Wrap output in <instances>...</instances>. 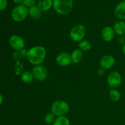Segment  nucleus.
Listing matches in <instances>:
<instances>
[{
	"instance_id": "obj_21",
	"label": "nucleus",
	"mask_w": 125,
	"mask_h": 125,
	"mask_svg": "<svg viewBox=\"0 0 125 125\" xmlns=\"http://www.w3.org/2000/svg\"><path fill=\"white\" fill-rule=\"evenodd\" d=\"M27 51H28V50H25V49H23V50H20V51H16V52H15L14 55H13V57H14L15 59L17 61V62L20 61V60L21 58H23V57H26Z\"/></svg>"
},
{
	"instance_id": "obj_13",
	"label": "nucleus",
	"mask_w": 125,
	"mask_h": 125,
	"mask_svg": "<svg viewBox=\"0 0 125 125\" xmlns=\"http://www.w3.org/2000/svg\"><path fill=\"white\" fill-rule=\"evenodd\" d=\"M113 29L115 34L118 36L125 35V22L124 21L118 20L114 23Z\"/></svg>"
},
{
	"instance_id": "obj_17",
	"label": "nucleus",
	"mask_w": 125,
	"mask_h": 125,
	"mask_svg": "<svg viewBox=\"0 0 125 125\" xmlns=\"http://www.w3.org/2000/svg\"><path fill=\"white\" fill-rule=\"evenodd\" d=\"M92 47V45L89 40H83L80 42L78 43V48L83 52H87L90 51Z\"/></svg>"
},
{
	"instance_id": "obj_22",
	"label": "nucleus",
	"mask_w": 125,
	"mask_h": 125,
	"mask_svg": "<svg viewBox=\"0 0 125 125\" xmlns=\"http://www.w3.org/2000/svg\"><path fill=\"white\" fill-rule=\"evenodd\" d=\"M56 118V117L53 114H52L51 112H49V113L46 114L45 115V117H44V121H45L46 124L52 125V123L54 122Z\"/></svg>"
},
{
	"instance_id": "obj_9",
	"label": "nucleus",
	"mask_w": 125,
	"mask_h": 125,
	"mask_svg": "<svg viewBox=\"0 0 125 125\" xmlns=\"http://www.w3.org/2000/svg\"><path fill=\"white\" fill-rule=\"evenodd\" d=\"M56 62L61 67H67L72 63L70 54L66 51L59 52L56 57Z\"/></svg>"
},
{
	"instance_id": "obj_6",
	"label": "nucleus",
	"mask_w": 125,
	"mask_h": 125,
	"mask_svg": "<svg viewBox=\"0 0 125 125\" xmlns=\"http://www.w3.org/2000/svg\"><path fill=\"white\" fill-rule=\"evenodd\" d=\"M122 82V77L120 73L117 71L110 72L107 77V83L112 89H117L120 86Z\"/></svg>"
},
{
	"instance_id": "obj_16",
	"label": "nucleus",
	"mask_w": 125,
	"mask_h": 125,
	"mask_svg": "<svg viewBox=\"0 0 125 125\" xmlns=\"http://www.w3.org/2000/svg\"><path fill=\"white\" fill-rule=\"evenodd\" d=\"M28 15L34 20L39 19L42 16V11L39 9L37 5H34L28 9Z\"/></svg>"
},
{
	"instance_id": "obj_12",
	"label": "nucleus",
	"mask_w": 125,
	"mask_h": 125,
	"mask_svg": "<svg viewBox=\"0 0 125 125\" xmlns=\"http://www.w3.org/2000/svg\"><path fill=\"white\" fill-rule=\"evenodd\" d=\"M114 15L119 20H125V0L120 2L114 9Z\"/></svg>"
},
{
	"instance_id": "obj_30",
	"label": "nucleus",
	"mask_w": 125,
	"mask_h": 125,
	"mask_svg": "<svg viewBox=\"0 0 125 125\" xmlns=\"http://www.w3.org/2000/svg\"><path fill=\"white\" fill-rule=\"evenodd\" d=\"M122 52H123V54L125 56V45H123V46H122Z\"/></svg>"
},
{
	"instance_id": "obj_8",
	"label": "nucleus",
	"mask_w": 125,
	"mask_h": 125,
	"mask_svg": "<svg viewBox=\"0 0 125 125\" xmlns=\"http://www.w3.org/2000/svg\"><path fill=\"white\" fill-rule=\"evenodd\" d=\"M9 45L16 51L23 50L25 46V41L20 35H13L9 39Z\"/></svg>"
},
{
	"instance_id": "obj_27",
	"label": "nucleus",
	"mask_w": 125,
	"mask_h": 125,
	"mask_svg": "<svg viewBox=\"0 0 125 125\" xmlns=\"http://www.w3.org/2000/svg\"><path fill=\"white\" fill-rule=\"evenodd\" d=\"M105 74V70L103 69V68H100L97 71V74L99 76H104V74Z\"/></svg>"
},
{
	"instance_id": "obj_26",
	"label": "nucleus",
	"mask_w": 125,
	"mask_h": 125,
	"mask_svg": "<svg viewBox=\"0 0 125 125\" xmlns=\"http://www.w3.org/2000/svg\"><path fill=\"white\" fill-rule=\"evenodd\" d=\"M118 43L122 46L125 45V35H122V36H119L118 39Z\"/></svg>"
},
{
	"instance_id": "obj_5",
	"label": "nucleus",
	"mask_w": 125,
	"mask_h": 125,
	"mask_svg": "<svg viewBox=\"0 0 125 125\" xmlns=\"http://www.w3.org/2000/svg\"><path fill=\"white\" fill-rule=\"evenodd\" d=\"M86 34V28L83 24H77L71 29L70 37L74 42L79 43L83 40Z\"/></svg>"
},
{
	"instance_id": "obj_25",
	"label": "nucleus",
	"mask_w": 125,
	"mask_h": 125,
	"mask_svg": "<svg viewBox=\"0 0 125 125\" xmlns=\"http://www.w3.org/2000/svg\"><path fill=\"white\" fill-rule=\"evenodd\" d=\"M7 6V0H0V10L6 9Z\"/></svg>"
},
{
	"instance_id": "obj_24",
	"label": "nucleus",
	"mask_w": 125,
	"mask_h": 125,
	"mask_svg": "<svg viewBox=\"0 0 125 125\" xmlns=\"http://www.w3.org/2000/svg\"><path fill=\"white\" fill-rule=\"evenodd\" d=\"M37 0H24L23 4L26 7H31L35 5Z\"/></svg>"
},
{
	"instance_id": "obj_11",
	"label": "nucleus",
	"mask_w": 125,
	"mask_h": 125,
	"mask_svg": "<svg viewBox=\"0 0 125 125\" xmlns=\"http://www.w3.org/2000/svg\"><path fill=\"white\" fill-rule=\"evenodd\" d=\"M101 35V38L104 41L106 42H110L114 40L115 35V33L112 27L107 26H105L102 29Z\"/></svg>"
},
{
	"instance_id": "obj_23",
	"label": "nucleus",
	"mask_w": 125,
	"mask_h": 125,
	"mask_svg": "<svg viewBox=\"0 0 125 125\" xmlns=\"http://www.w3.org/2000/svg\"><path fill=\"white\" fill-rule=\"evenodd\" d=\"M24 70V65L20 61L17 62L15 67V73L17 75H21Z\"/></svg>"
},
{
	"instance_id": "obj_19",
	"label": "nucleus",
	"mask_w": 125,
	"mask_h": 125,
	"mask_svg": "<svg viewBox=\"0 0 125 125\" xmlns=\"http://www.w3.org/2000/svg\"><path fill=\"white\" fill-rule=\"evenodd\" d=\"M34 79V78L32 72H29V71H25L21 75V79L22 82L26 83V84L31 83Z\"/></svg>"
},
{
	"instance_id": "obj_15",
	"label": "nucleus",
	"mask_w": 125,
	"mask_h": 125,
	"mask_svg": "<svg viewBox=\"0 0 125 125\" xmlns=\"http://www.w3.org/2000/svg\"><path fill=\"white\" fill-rule=\"evenodd\" d=\"M53 5V0H39L37 6L42 12H46L50 10Z\"/></svg>"
},
{
	"instance_id": "obj_20",
	"label": "nucleus",
	"mask_w": 125,
	"mask_h": 125,
	"mask_svg": "<svg viewBox=\"0 0 125 125\" xmlns=\"http://www.w3.org/2000/svg\"><path fill=\"white\" fill-rule=\"evenodd\" d=\"M52 125H70V121L66 116L56 117Z\"/></svg>"
},
{
	"instance_id": "obj_29",
	"label": "nucleus",
	"mask_w": 125,
	"mask_h": 125,
	"mask_svg": "<svg viewBox=\"0 0 125 125\" xmlns=\"http://www.w3.org/2000/svg\"><path fill=\"white\" fill-rule=\"evenodd\" d=\"M2 101H3V96H2V95L0 94V106H1V104L2 103Z\"/></svg>"
},
{
	"instance_id": "obj_28",
	"label": "nucleus",
	"mask_w": 125,
	"mask_h": 125,
	"mask_svg": "<svg viewBox=\"0 0 125 125\" xmlns=\"http://www.w3.org/2000/svg\"><path fill=\"white\" fill-rule=\"evenodd\" d=\"M23 1H24V0H13V2L18 5L22 4L23 3Z\"/></svg>"
},
{
	"instance_id": "obj_2",
	"label": "nucleus",
	"mask_w": 125,
	"mask_h": 125,
	"mask_svg": "<svg viewBox=\"0 0 125 125\" xmlns=\"http://www.w3.org/2000/svg\"><path fill=\"white\" fill-rule=\"evenodd\" d=\"M53 8L60 15H67L73 9V0H53Z\"/></svg>"
},
{
	"instance_id": "obj_4",
	"label": "nucleus",
	"mask_w": 125,
	"mask_h": 125,
	"mask_svg": "<svg viewBox=\"0 0 125 125\" xmlns=\"http://www.w3.org/2000/svg\"><path fill=\"white\" fill-rule=\"evenodd\" d=\"M28 16V8L24 5L19 4L12 9L11 17L14 21L20 23L25 20Z\"/></svg>"
},
{
	"instance_id": "obj_7",
	"label": "nucleus",
	"mask_w": 125,
	"mask_h": 125,
	"mask_svg": "<svg viewBox=\"0 0 125 125\" xmlns=\"http://www.w3.org/2000/svg\"><path fill=\"white\" fill-rule=\"evenodd\" d=\"M33 76L35 79L39 81L45 80L48 75V72L45 66L42 65L34 66L31 70Z\"/></svg>"
},
{
	"instance_id": "obj_3",
	"label": "nucleus",
	"mask_w": 125,
	"mask_h": 125,
	"mask_svg": "<svg viewBox=\"0 0 125 125\" xmlns=\"http://www.w3.org/2000/svg\"><path fill=\"white\" fill-rule=\"evenodd\" d=\"M69 111V104L63 100H56L51 105V112L56 117L66 116Z\"/></svg>"
},
{
	"instance_id": "obj_10",
	"label": "nucleus",
	"mask_w": 125,
	"mask_h": 125,
	"mask_svg": "<svg viewBox=\"0 0 125 125\" xmlns=\"http://www.w3.org/2000/svg\"><path fill=\"white\" fill-rule=\"evenodd\" d=\"M115 63V59L112 55L107 54L103 56L100 60V68L105 70H109L113 67Z\"/></svg>"
},
{
	"instance_id": "obj_1",
	"label": "nucleus",
	"mask_w": 125,
	"mask_h": 125,
	"mask_svg": "<svg viewBox=\"0 0 125 125\" xmlns=\"http://www.w3.org/2000/svg\"><path fill=\"white\" fill-rule=\"evenodd\" d=\"M46 50L44 46L38 45L29 48L27 51L26 58L32 65H42L46 57Z\"/></svg>"
},
{
	"instance_id": "obj_14",
	"label": "nucleus",
	"mask_w": 125,
	"mask_h": 125,
	"mask_svg": "<svg viewBox=\"0 0 125 125\" xmlns=\"http://www.w3.org/2000/svg\"><path fill=\"white\" fill-rule=\"evenodd\" d=\"M70 56L72 63H74V64H77L83 60V57H84V54L80 49L76 48L71 52Z\"/></svg>"
},
{
	"instance_id": "obj_18",
	"label": "nucleus",
	"mask_w": 125,
	"mask_h": 125,
	"mask_svg": "<svg viewBox=\"0 0 125 125\" xmlns=\"http://www.w3.org/2000/svg\"><path fill=\"white\" fill-rule=\"evenodd\" d=\"M110 100L113 102H118L121 98V94L117 89H112L109 93Z\"/></svg>"
}]
</instances>
